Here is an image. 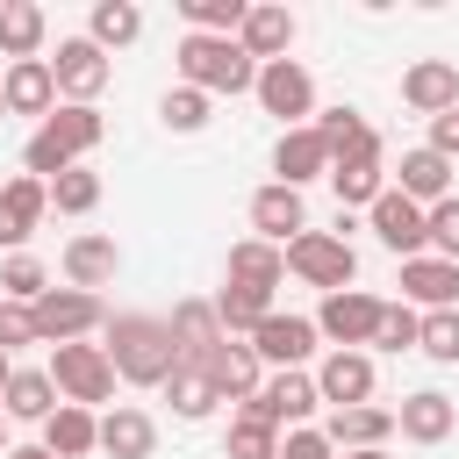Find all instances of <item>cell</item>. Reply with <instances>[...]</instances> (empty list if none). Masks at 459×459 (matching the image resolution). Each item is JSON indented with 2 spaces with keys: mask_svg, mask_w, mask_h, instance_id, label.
<instances>
[{
  "mask_svg": "<svg viewBox=\"0 0 459 459\" xmlns=\"http://www.w3.org/2000/svg\"><path fill=\"white\" fill-rule=\"evenodd\" d=\"M100 351H108L115 380H129V387H165V373L179 366V344H172L165 316H143V308L108 316V344Z\"/></svg>",
  "mask_w": 459,
  "mask_h": 459,
  "instance_id": "6da1fadb",
  "label": "cell"
},
{
  "mask_svg": "<svg viewBox=\"0 0 459 459\" xmlns=\"http://www.w3.org/2000/svg\"><path fill=\"white\" fill-rule=\"evenodd\" d=\"M100 136H108L100 108H72V100H65V108H50V115H43V129L29 136L22 165H29V179H43V186H50V179H57V172H72Z\"/></svg>",
  "mask_w": 459,
  "mask_h": 459,
  "instance_id": "7a4b0ae2",
  "label": "cell"
},
{
  "mask_svg": "<svg viewBox=\"0 0 459 459\" xmlns=\"http://www.w3.org/2000/svg\"><path fill=\"white\" fill-rule=\"evenodd\" d=\"M179 86H194V93H251L258 86V65L237 50V36H179Z\"/></svg>",
  "mask_w": 459,
  "mask_h": 459,
  "instance_id": "3957f363",
  "label": "cell"
},
{
  "mask_svg": "<svg viewBox=\"0 0 459 459\" xmlns=\"http://www.w3.org/2000/svg\"><path fill=\"white\" fill-rule=\"evenodd\" d=\"M287 273H294L301 287L337 294V287L359 280V251H351V237H337V230H301V237L287 244Z\"/></svg>",
  "mask_w": 459,
  "mask_h": 459,
  "instance_id": "277c9868",
  "label": "cell"
},
{
  "mask_svg": "<svg viewBox=\"0 0 459 459\" xmlns=\"http://www.w3.org/2000/svg\"><path fill=\"white\" fill-rule=\"evenodd\" d=\"M50 387H57V402H72V409H93V402H108L115 394V366H108V351L100 344H50Z\"/></svg>",
  "mask_w": 459,
  "mask_h": 459,
  "instance_id": "5b68a950",
  "label": "cell"
},
{
  "mask_svg": "<svg viewBox=\"0 0 459 459\" xmlns=\"http://www.w3.org/2000/svg\"><path fill=\"white\" fill-rule=\"evenodd\" d=\"M29 316H36V344H79L86 330H108L100 294H79V287H43Z\"/></svg>",
  "mask_w": 459,
  "mask_h": 459,
  "instance_id": "8992f818",
  "label": "cell"
},
{
  "mask_svg": "<svg viewBox=\"0 0 459 459\" xmlns=\"http://www.w3.org/2000/svg\"><path fill=\"white\" fill-rule=\"evenodd\" d=\"M380 294H366V287H337V294H323V308L308 316L316 323V337H330V351H366L373 344V330H380Z\"/></svg>",
  "mask_w": 459,
  "mask_h": 459,
  "instance_id": "52a82bcc",
  "label": "cell"
},
{
  "mask_svg": "<svg viewBox=\"0 0 459 459\" xmlns=\"http://www.w3.org/2000/svg\"><path fill=\"white\" fill-rule=\"evenodd\" d=\"M237 409H258L273 430H301L316 409H323V394H316V373H265V387L251 394V402H237Z\"/></svg>",
  "mask_w": 459,
  "mask_h": 459,
  "instance_id": "ba28073f",
  "label": "cell"
},
{
  "mask_svg": "<svg viewBox=\"0 0 459 459\" xmlns=\"http://www.w3.org/2000/svg\"><path fill=\"white\" fill-rule=\"evenodd\" d=\"M258 108L265 115H280L287 129H301V115H316V79H308V65H294V57H280V65H258Z\"/></svg>",
  "mask_w": 459,
  "mask_h": 459,
  "instance_id": "9c48e42d",
  "label": "cell"
},
{
  "mask_svg": "<svg viewBox=\"0 0 459 459\" xmlns=\"http://www.w3.org/2000/svg\"><path fill=\"white\" fill-rule=\"evenodd\" d=\"M50 79H57V93H65L72 108H93V93L108 86V50L86 43V36H65L57 57H50Z\"/></svg>",
  "mask_w": 459,
  "mask_h": 459,
  "instance_id": "30bf717a",
  "label": "cell"
},
{
  "mask_svg": "<svg viewBox=\"0 0 459 459\" xmlns=\"http://www.w3.org/2000/svg\"><path fill=\"white\" fill-rule=\"evenodd\" d=\"M251 351H258V366H273V373H294V366H308V351H316V323L308 316H265L251 337H244Z\"/></svg>",
  "mask_w": 459,
  "mask_h": 459,
  "instance_id": "8fae6325",
  "label": "cell"
},
{
  "mask_svg": "<svg viewBox=\"0 0 459 459\" xmlns=\"http://www.w3.org/2000/svg\"><path fill=\"white\" fill-rule=\"evenodd\" d=\"M366 222H373V237H380L394 258H423V251H430V237H423V208H416L409 194H394V186L366 208Z\"/></svg>",
  "mask_w": 459,
  "mask_h": 459,
  "instance_id": "7c38bea8",
  "label": "cell"
},
{
  "mask_svg": "<svg viewBox=\"0 0 459 459\" xmlns=\"http://www.w3.org/2000/svg\"><path fill=\"white\" fill-rule=\"evenodd\" d=\"M373 359L366 351H323V366H316V394H323V409H359V402H373Z\"/></svg>",
  "mask_w": 459,
  "mask_h": 459,
  "instance_id": "4fadbf2b",
  "label": "cell"
},
{
  "mask_svg": "<svg viewBox=\"0 0 459 459\" xmlns=\"http://www.w3.org/2000/svg\"><path fill=\"white\" fill-rule=\"evenodd\" d=\"M237 50H244L251 65H280V57L294 50V14H287L280 0H251V14H244V29H237Z\"/></svg>",
  "mask_w": 459,
  "mask_h": 459,
  "instance_id": "5bb4252c",
  "label": "cell"
},
{
  "mask_svg": "<svg viewBox=\"0 0 459 459\" xmlns=\"http://www.w3.org/2000/svg\"><path fill=\"white\" fill-rule=\"evenodd\" d=\"M201 366H208V380H215V394H222V402H251V394L265 387V366H258V351H251L244 337H222Z\"/></svg>",
  "mask_w": 459,
  "mask_h": 459,
  "instance_id": "9a60e30c",
  "label": "cell"
},
{
  "mask_svg": "<svg viewBox=\"0 0 459 459\" xmlns=\"http://www.w3.org/2000/svg\"><path fill=\"white\" fill-rule=\"evenodd\" d=\"M323 437H330V452H380V445L394 437V409H373V402L330 409V416H323Z\"/></svg>",
  "mask_w": 459,
  "mask_h": 459,
  "instance_id": "2e32d148",
  "label": "cell"
},
{
  "mask_svg": "<svg viewBox=\"0 0 459 459\" xmlns=\"http://www.w3.org/2000/svg\"><path fill=\"white\" fill-rule=\"evenodd\" d=\"M0 108L7 115H50L57 108V79H50V57H22L0 72Z\"/></svg>",
  "mask_w": 459,
  "mask_h": 459,
  "instance_id": "e0dca14e",
  "label": "cell"
},
{
  "mask_svg": "<svg viewBox=\"0 0 459 459\" xmlns=\"http://www.w3.org/2000/svg\"><path fill=\"white\" fill-rule=\"evenodd\" d=\"M273 172H280V186H308V179H330V151H323V136L301 122V129H280V143H273Z\"/></svg>",
  "mask_w": 459,
  "mask_h": 459,
  "instance_id": "ac0fdd59",
  "label": "cell"
},
{
  "mask_svg": "<svg viewBox=\"0 0 459 459\" xmlns=\"http://www.w3.org/2000/svg\"><path fill=\"white\" fill-rule=\"evenodd\" d=\"M251 230H258L265 244H280V251H287V244L308 230L301 194H294V186H280V179H273V186H258V194H251Z\"/></svg>",
  "mask_w": 459,
  "mask_h": 459,
  "instance_id": "d6986e66",
  "label": "cell"
},
{
  "mask_svg": "<svg viewBox=\"0 0 459 459\" xmlns=\"http://www.w3.org/2000/svg\"><path fill=\"white\" fill-rule=\"evenodd\" d=\"M452 423H459V402H452V394H437V387H416V394L394 409V430H402L409 445H445V437H452Z\"/></svg>",
  "mask_w": 459,
  "mask_h": 459,
  "instance_id": "ffe728a7",
  "label": "cell"
},
{
  "mask_svg": "<svg viewBox=\"0 0 459 459\" xmlns=\"http://www.w3.org/2000/svg\"><path fill=\"white\" fill-rule=\"evenodd\" d=\"M402 301L409 308H459V265L452 258H402Z\"/></svg>",
  "mask_w": 459,
  "mask_h": 459,
  "instance_id": "44dd1931",
  "label": "cell"
},
{
  "mask_svg": "<svg viewBox=\"0 0 459 459\" xmlns=\"http://www.w3.org/2000/svg\"><path fill=\"white\" fill-rule=\"evenodd\" d=\"M402 100H409L416 115H445V108H459V65H445V57H416V65L402 72Z\"/></svg>",
  "mask_w": 459,
  "mask_h": 459,
  "instance_id": "7402d4cb",
  "label": "cell"
},
{
  "mask_svg": "<svg viewBox=\"0 0 459 459\" xmlns=\"http://www.w3.org/2000/svg\"><path fill=\"white\" fill-rule=\"evenodd\" d=\"M115 265H122V251H115V237H100V230H86V237L65 244V287H79V294L108 287Z\"/></svg>",
  "mask_w": 459,
  "mask_h": 459,
  "instance_id": "603a6c76",
  "label": "cell"
},
{
  "mask_svg": "<svg viewBox=\"0 0 459 459\" xmlns=\"http://www.w3.org/2000/svg\"><path fill=\"white\" fill-rule=\"evenodd\" d=\"M43 208H50V186L43 179H7L0 186V244H29L36 237V222H43Z\"/></svg>",
  "mask_w": 459,
  "mask_h": 459,
  "instance_id": "cb8c5ba5",
  "label": "cell"
},
{
  "mask_svg": "<svg viewBox=\"0 0 459 459\" xmlns=\"http://www.w3.org/2000/svg\"><path fill=\"white\" fill-rule=\"evenodd\" d=\"M394 194H409L416 208H430V201H445V194H452V158H437L430 143H416V151H402V172H394Z\"/></svg>",
  "mask_w": 459,
  "mask_h": 459,
  "instance_id": "d4e9b609",
  "label": "cell"
},
{
  "mask_svg": "<svg viewBox=\"0 0 459 459\" xmlns=\"http://www.w3.org/2000/svg\"><path fill=\"white\" fill-rule=\"evenodd\" d=\"M93 445H100V416H93V409L57 402V409L43 416V452H50V459H86Z\"/></svg>",
  "mask_w": 459,
  "mask_h": 459,
  "instance_id": "484cf974",
  "label": "cell"
},
{
  "mask_svg": "<svg viewBox=\"0 0 459 459\" xmlns=\"http://www.w3.org/2000/svg\"><path fill=\"white\" fill-rule=\"evenodd\" d=\"M100 452H108V459H151V452H158V423H151L143 409L115 402V409L100 416Z\"/></svg>",
  "mask_w": 459,
  "mask_h": 459,
  "instance_id": "4316f807",
  "label": "cell"
},
{
  "mask_svg": "<svg viewBox=\"0 0 459 459\" xmlns=\"http://www.w3.org/2000/svg\"><path fill=\"white\" fill-rule=\"evenodd\" d=\"M280 280H287V251H280V244H265V237L230 244V287H258V294H273Z\"/></svg>",
  "mask_w": 459,
  "mask_h": 459,
  "instance_id": "83f0119b",
  "label": "cell"
},
{
  "mask_svg": "<svg viewBox=\"0 0 459 459\" xmlns=\"http://www.w3.org/2000/svg\"><path fill=\"white\" fill-rule=\"evenodd\" d=\"M43 36H50V22H43L36 0H0V57H7V65L43 57Z\"/></svg>",
  "mask_w": 459,
  "mask_h": 459,
  "instance_id": "f1b7e54d",
  "label": "cell"
},
{
  "mask_svg": "<svg viewBox=\"0 0 459 459\" xmlns=\"http://www.w3.org/2000/svg\"><path fill=\"white\" fill-rule=\"evenodd\" d=\"M165 330H172V344H179V359H208L215 344H222V323H215V301H179L172 316H165Z\"/></svg>",
  "mask_w": 459,
  "mask_h": 459,
  "instance_id": "f546056e",
  "label": "cell"
},
{
  "mask_svg": "<svg viewBox=\"0 0 459 459\" xmlns=\"http://www.w3.org/2000/svg\"><path fill=\"white\" fill-rule=\"evenodd\" d=\"M50 409H57V387H50V373H43V366H14V373H7V387H0V416L43 423Z\"/></svg>",
  "mask_w": 459,
  "mask_h": 459,
  "instance_id": "4dcf8cb0",
  "label": "cell"
},
{
  "mask_svg": "<svg viewBox=\"0 0 459 459\" xmlns=\"http://www.w3.org/2000/svg\"><path fill=\"white\" fill-rule=\"evenodd\" d=\"M165 402H172V416H186V423H201V416H215V380H208V366H194V359H179L172 373H165Z\"/></svg>",
  "mask_w": 459,
  "mask_h": 459,
  "instance_id": "1f68e13d",
  "label": "cell"
},
{
  "mask_svg": "<svg viewBox=\"0 0 459 459\" xmlns=\"http://www.w3.org/2000/svg\"><path fill=\"white\" fill-rule=\"evenodd\" d=\"M136 36H143V7H136V0H93V14H86V43L122 50V43H136Z\"/></svg>",
  "mask_w": 459,
  "mask_h": 459,
  "instance_id": "d6a6232c",
  "label": "cell"
},
{
  "mask_svg": "<svg viewBox=\"0 0 459 459\" xmlns=\"http://www.w3.org/2000/svg\"><path fill=\"white\" fill-rule=\"evenodd\" d=\"M330 186H337V208L351 215L387 194V172H380V158H344V165H330Z\"/></svg>",
  "mask_w": 459,
  "mask_h": 459,
  "instance_id": "836d02e7",
  "label": "cell"
},
{
  "mask_svg": "<svg viewBox=\"0 0 459 459\" xmlns=\"http://www.w3.org/2000/svg\"><path fill=\"white\" fill-rule=\"evenodd\" d=\"M265 316H273V294H258V287H222V294H215V323H222V337H251Z\"/></svg>",
  "mask_w": 459,
  "mask_h": 459,
  "instance_id": "e575fe53",
  "label": "cell"
},
{
  "mask_svg": "<svg viewBox=\"0 0 459 459\" xmlns=\"http://www.w3.org/2000/svg\"><path fill=\"white\" fill-rule=\"evenodd\" d=\"M222 452H230V459H280V430H273L258 409H237V416H230Z\"/></svg>",
  "mask_w": 459,
  "mask_h": 459,
  "instance_id": "d590c367",
  "label": "cell"
},
{
  "mask_svg": "<svg viewBox=\"0 0 459 459\" xmlns=\"http://www.w3.org/2000/svg\"><path fill=\"white\" fill-rule=\"evenodd\" d=\"M50 208H57V215H93V208H100V172H86V165L57 172V179H50Z\"/></svg>",
  "mask_w": 459,
  "mask_h": 459,
  "instance_id": "8d00e7d4",
  "label": "cell"
},
{
  "mask_svg": "<svg viewBox=\"0 0 459 459\" xmlns=\"http://www.w3.org/2000/svg\"><path fill=\"white\" fill-rule=\"evenodd\" d=\"M208 93H194V86H172L165 100H158V122L172 129V136H194V129H208Z\"/></svg>",
  "mask_w": 459,
  "mask_h": 459,
  "instance_id": "74e56055",
  "label": "cell"
},
{
  "mask_svg": "<svg viewBox=\"0 0 459 459\" xmlns=\"http://www.w3.org/2000/svg\"><path fill=\"white\" fill-rule=\"evenodd\" d=\"M416 351L437 359V366H459V308H430L423 330H416Z\"/></svg>",
  "mask_w": 459,
  "mask_h": 459,
  "instance_id": "f35d334b",
  "label": "cell"
},
{
  "mask_svg": "<svg viewBox=\"0 0 459 459\" xmlns=\"http://www.w3.org/2000/svg\"><path fill=\"white\" fill-rule=\"evenodd\" d=\"M423 237H430V258H452L459 265V194H445V201L423 208Z\"/></svg>",
  "mask_w": 459,
  "mask_h": 459,
  "instance_id": "ab89813d",
  "label": "cell"
},
{
  "mask_svg": "<svg viewBox=\"0 0 459 459\" xmlns=\"http://www.w3.org/2000/svg\"><path fill=\"white\" fill-rule=\"evenodd\" d=\"M50 287V273H43V258H29V251H14L7 265H0V301H36Z\"/></svg>",
  "mask_w": 459,
  "mask_h": 459,
  "instance_id": "60d3db41",
  "label": "cell"
},
{
  "mask_svg": "<svg viewBox=\"0 0 459 459\" xmlns=\"http://www.w3.org/2000/svg\"><path fill=\"white\" fill-rule=\"evenodd\" d=\"M416 330H423V316H416L409 301H387V308H380L373 344H380V351H416Z\"/></svg>",
  "mask_w": 459,
  "mask_h": 459,
  "instance_id": "b9f144b4",
  "label": "cell"
},
{
  "mask_svg": "<svg viewBox=\"0 0 459 459\" xmlns=\"http://www.w3.org/2000/svg\"><path fill=\"white\" fill-rule=\"evenodd\" d=\"M22 344H36V316H29V301H0V351L14 359Z\"/></svg>",
  "mask_w": 459,
  "mask_h": 459,
  "instance_id": "7bdbcfd3",
  "label": "cell"
},
{
  "mask_svg": "<svg viewBox=\"0 0 459 459\" xmlns=\"http://www.w3.org/2000/svg\"><path fill=\"white\" fill-rule=\"evenodd\" d=\"M280 459H337V452L316 423H301V430H280Z\"/></svg>",
  "mask_w": 459,
  "mask_h": 459,
  "instance_id": "ee69618b",
  "label": "cell"
},
{
  "mask_svg": "<svg viewBox=\"0 0 459 459\" xmlns=\"http://www.w3.org/2000/svg\"><path fill=\"white\" fill-rule=\"evenodd\" d=\"M430 151H437V158H459V108L430 115Z\"/></svg>",
  "mask_w": 459,
  "mask_h": 459,
  "instance_id": "f6af8a7d",
  "label": "cell"
},
{
  "mask_svg": "<svg viewBox=\"0 0 459 459\" xmlns=\"http://www.w3.org/2000/svg\"><path fill=\"white\" fill-rule=\"evenodd\" d=\"M7 459H50L43 445H7Z\"/></svg>",
  "mask_w": 459,
  "mask_h": 459,
  "instance_id": "bcb514c9",
  "label": "cell"
},
{
  "mask_svg": "<svg viewBox=\"0 0 459 459\" xmlns=\"http://www.w3.org/2000/svg\"><path fill=\"white\" fill-rule=\"evenodd\" d=\"M7 373H14V359H7V351H0V387H7Z\"/></svg>",
  "mask_w": 459,
  "mask_h": 459,
  "instance_id": "7dc6e473",
  "label": "cell"
},
{
  "mask_svg": "<svg viewBox=\"0 0 459 459\" xmlns=\"http://www.w3.org/2000/svg\"><path fill=\"white\" fill-rule=\"evenodd\" d=\"M344 459H387V445H380V452H344Z\"/></svg>",
  "mask_w": 459,
  "mask_h": 459,
  "instance_id": "c3c4849f",
  "label": "cell"
},
{
  "mask_svg": "<svg viewBox=\"0 0 459 459\" xmlns=\"http://www.w3.org/2000/svg\"><path fill=\"white\" fill-rule=\"evenodd\" d=\"M0 459H7V423H0Z\"/></svg>",
  "mask_w": 459,
  "mask_h": 459,
  "instance_id": "681fc988",
  "label": "cell"
},
{
  "mask_svg": "<svg viewBox=\"0 0 459 459\" xmlns=\"http://www.w3.org/2000/svg\"><path fill=\"white\" fill-rule=\"evenodd\" d=\"M0 115H7V108H0Z\"/></svg>",
  "mask_w": 459,
  "mask_h": 459,
  "instance_id": "f907efd6",
  "label": "cell"
}]
</instances>
